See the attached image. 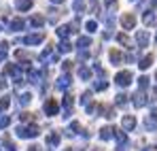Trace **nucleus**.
Here are the masks:
<instances>
[{
	"label": "nucleus",
	"instance_id": "nucleus-6",
	"mask_svg": "<svg viewBox=\"0 0 157 151\" xmlns=\"http://www.w3.org/2000/svg\"><path fill=\"white\" fill-rule=\"evenodd\" d=\"M151 62H153V58H151V55H147V58L140 62V68H142V70H144V68H149V66H151Z\"/></svg>",
	"mask_w": 157,
	"mask_h": 151
},
{
	"label": "nucleus",
	"instance_id": "nucleus-2",
	"mask_svg": "<svg viewBox=\"0 0 157 151\" xmlns=\"http://www.w3.org/2000/svg\"><path fill=\"white\" fill-rule=\"evenodd\" d=\"M117 83H119L121 87L130 85V83H132V75L128 73V70H125V73H119V75H117Z\"/></svg>",
	"mask_w": 157,
	"mask_h": 151
},
{
	"label": "nucleus",
	"instance_id": "nucleus-4",
	"mask_svg": "<svg viewBox=\"0 0 157 151\" xmlns=\"http://www.w3.org/2000/svg\"><path fill=\"white\" fill-rule=\"evenodd\" d=\"M147 128L149 130H155L157 128V115H149L147 117Z\"/></svg>",
	"mask_w": 157,
	"mask_h": 151
},
{
	"label": "nucleus",
	"instance_id": "nucleus-7",
	"mask_svg": "<svg viewBox=\"0 0 157 151\" xmlns=\"http://www.w3.org/2000/svg\"><path fill=\"white\" fill-rule=\"evenodd\" d=\"M45 109H47V113H49V115H53V113L57 111V104H55V102H47V106H45Z\"/></svg>",
	"mask_w": 157,
	"mask_h": 151
},
{
	"label": "nucleus",
	"instance_id": "nucleus-12",
	"mask_svg": "<svg viewBox=\"0 0 157 151\" xmlns=\"http://www.w3.org/2000/svg\"><path fill=\"white\" fill-rule=\"evenodd\" d=\"M123 24H125V28H132V26H134V17H125Z\"/></svg>",
	"mask_w": 157,
	"mask_h": 151
},
{
	"label": "nucleus",
	"instance_id": "nucleus-5",
	"mask_svg": "<svg viewBox=\"0 0 157 151\" xmlns=\"http://www.w3.org/2000/svg\"><path fill=\"white\" fill-rule=\"evenodd\" d=\"M110 136H113V130H110V128H102L100 138H102V141H106V138H110Z\"/></svg>",
	"mask_w": 157,
	"mask_h": 151
},
{
	"label": "nucleus",
	"instance_id": "nucleus-9",
	"mask_svg": "<svg viewBox=\"0 0 157 151\" xmlns=\"http://www.w3.org/2000/svg\"><path fill=\"white\" fill-rule=\"evenodd\" d=\"M110 60H113L115 64H119V60H121V55H119V51H113V53H110Z\"/></svg>",
	"mask_w": 157,
	"mask_h": 151
},
{
	"label": "nucleus",
	"instance_id": "nucleus-13",
	"mask_svg": "<svg viewBox=\"0 0 157 151\" xmlns=\"http://www.w3.org/2000/svg\"><path fill=\"white\" fill-rule=\"evenodd\" d=\"M153 92H155V96H157V85H155V89H153Z\"/></svg>",
	"mask_w": 157,
	"mask_h": 151
},
{
	"label": "nucleus",
	"instance_id": "nucleus-1",
	"mask_svg": "<svg viewBox=\"0 0 157 151\" xmlns=\"http://www.w3.org/2000/svg\"><path fill=\"white\" fill-rule=\"evenodd\" d=\"M121 126H123V132H130V130H134V126H136V119H134L132 115H123Z\"/></svg>",
	"mask_w": 157,
	"mask_h": 151
},
{
	"label": "nucleus",
	"instance_id": "nucleus-10",
	"mask_svg": "<svg viewBox=\"0 0 157 151\" xmlns=\"http://www.w3.org/2000/svg\"><path fill=\"white\" fill-rule=\"evenodd\" d=\"M138 83H140V87L144 89V87L149 85V79H147V77H140V81H138Z\"/></svg>",
	"mask_w": 157,
	"mask_h": 151
},
{
	"label": "nucleus",
	"instance_id": "nucleus-3",
	"mask_svg": "<svg viewBox=\"0 0 157 151\" xmlns=\"http://www.w3.org/2000/svg\"><path fill=\"white\" fill-rule=\"evenodd\" d=\"M134 104H136V106H144V104H147V96H144L140 89H138V94L134 96Z\"/></svg>",
	"mask_w": 157,
	"mask_h": 151
},
{
	"label": "nucleus",
	"instance_id": "nucleus-8",
	"mask_svg": "<svg viewBox=\"0 0 157 151\" xmlns=\"http://www.w3.org/2000/svg\"><path fill=\"white\" fill-rule=\"evenodd\" d=\"M115 102H117V104H125V102H128V96H125V94H119Z\"/></svg>",
	"mask_w": 157,
	"mask_h": 151
},
{
	"label": "nucleus",
	"instance_id": "nucleus-11",
	"mask_svg": "<svg viewBox=\"0 0 157 151\" xmlns=\"http://www.w3.org/2000/svg\"><path fill=\"white\" fill-rule=\"evenodd\" d=\"M115 136H117V141L125 143V132H115Z\"/></svg>",
	"mask_w": 157,
	"mask_h": 151
}]
</instances>
